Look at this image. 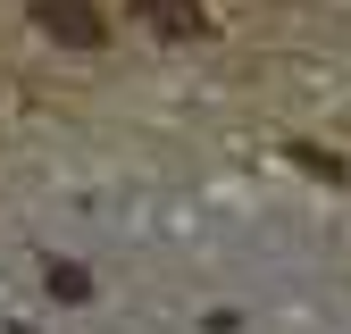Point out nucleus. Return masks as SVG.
<instances>
[{
	"instance_id": "f257e3e1",
	"label": "nucleus",
	"mask_w": 351,
	"mask_h": 334,
	"mask_svg": "<svg viewBox=\"0 0 351 334\" xmlns=\"http://www.w3.org/2000/svg\"><path fill=\"white\" fill-rule=\"evenodd\" d=\"M34 25L59 42V51H109V17L93 0H34Z\"/></svg>"
},
{
	"instance_id": "f03ea898",
	"label": "nucleus",
	"mask_w": 351,
	"mask_h": 334,
	"mask_svg": "<svg viewBox=\"0 0 351 334\" xmlns=\"http://www.w3.org/2000/svg\"><path fill=\"white\" fill-rule=\"evenodd\" d=\"M134 17H143L151 34H167V42H193V34H209V17L193 9V0H134Z\"/></svg>"
}]
</instances>
